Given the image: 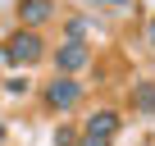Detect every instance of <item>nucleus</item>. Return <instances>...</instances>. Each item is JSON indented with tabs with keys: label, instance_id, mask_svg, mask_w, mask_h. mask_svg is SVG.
I'll return each mask as SVG.
<instances>
[{
	"label": "nucleus",
	"instance_id": "nucleus-1",
	"mask_svg": "<svg viewBox=\"0 0 155 146\" xmlns=\"http://www.w3.org/2000/svg\"><path fill=\"white\" fill-rule=\"evenodd\" d=\"M0 50H5V64H9V68H32V64H41V59L50 55L41 28H18V32H9Z\"/></svg>",
	"mask_w": 155,
	"mask_h": 146
},
{
	"label": "nucleus",
	"instance_id": "nucleus-2",
	"mask_svg": "<svg viewBox=\"0 0 155 146\" xmlns=\"http://www.w3.org/2000/svg\"><path fill=\"white\" fill-rule=\"evenodd\" d=\"M82 101H87V87H82V78H73V73H50L46 87H41V110H50V114H68Z\"/></svg>",
	"mask_w": 155,
	"mask_h": 146
},
{
	"label": "nucleus",
	"instance_id": "nucleus-3",
	"mask_svg": "<svg viewBox=\"0 0 155 146\" xmlns=\"http://www.w3.org/2000/svg\"><path fill=\"white\" fill-rule=\"evenodd\" d=\"M50 64H55V73H87L91 64H96V55H91V46L87 41H59L55 50H50Z\"/></svg>",
	"mask_w": 155,
	"mask_h": 146
},
{
	"label": "nucleus",
	"instance_id": "nucleus-4",
	"mask_svg": "<svg viewBox=\"0 0 155 146\" xmlns=\"http://www.w3.org/2000/svg\"><path fill=\"white\" fill-rule=\"evenodd\" d=\"M14 14H18V28H46L59 14V0H18Z\"/></svg>",
	"mask_w": 155,
	"mask_h": 146
},
{
	"label": "nucleus",
	"instance_id": "nucleus-5",
	"mask_svg": "<svg viewBox=\"0 0 155 146\" xmlns=\"http://www.w3.org/2000/svg\"><path fill=\"white\" fill-rule=\"evenodd\" d=\"M119 128H123V119H119V110H110V105H101V110H91V114L82 119V132L105 137V141H114V137H119Z\"/></svg>",
	"mask_w": 155,
	"mask_h": 146
},
{
	"label": "nucleus",
	"instance_id": "nucleus-6",
	"mask_svg": "<svg viewBox=\"0 0 155 146\" xmlns=\"http://www.w3.org/2000/svg\"><path fill=\"white\" fill-rule=\"evenodd\" d=\"M132 110L137 114H155V78H137L132 82Z\"/></svg>",
	"mask_w": 155,
	"mask_h": 146
},
{
	"label": "nucleus",
	"instance_id": "nucleus-7",
	"mask_svg": "<svg viewBox=\"0 0 155 146\" xmlns=\"http://www.w3.org/2000/svg\"><path fill=\"white\" fill-rule=\"evenodd\" d=\"M87 32H91V18H82V14L64 23V41H87Z\"/></svg>",
	"mask_w": 155,
	"mask_h": 146
},
{
	"label": "nucleus",
	"instance_id": "nucleus-8",
	"mask_svg": "<svg viewBox=\"0 0 155 146\" xmlns=\"http://www.w3.org/2000/svg\"><path fill=\"white\" fill-rule=\"evenodd\" d=\"M78 132H82V128H73V123H59V128H55V146H73V141H78Z\"/></svg>",
	"mask_w": 155,
	"mask_h": 146
},
{
	"label": "nucleus",
	"instance_id": "nucleus-9",
	"mask_svg": "<svg viewBox=\"0 0 155 146\" xmlns=\"http://www.w3.org/2000/svg\"><path fill=\"white\" fill-rule=\"evenodd\" d=\"M5 91H14V96H28V78H5Z\"/></svg>",
	"mask_w": 155,
	"mask_h": 146
},
{
	"label": "nucleus",
	"instance_id": "nucleus-10",
	"mask_svg": "<svg viewBox=\"0 0 155 146\" xmlns=\"http://www.w3.org/2000/svg\"><path fill=\"white\" fill-rule=\"evenodd\" d=\"M73 146H110V141H105V137H91V132H78Z\"/></svg>",
	"mask_w": 155,
	"mask_h": 146
},
{
	"label": "nucleus",
	"instance_id": "nucleus-11",
	"mask_svg": "<svg viewBox=\"0 0 155 146\" xmlns=\"http://www.w3.org/2000/svg\"><path fill=\"white\" fill-rule=\"evenodd\" d=\"M146 46H150V50H155V14H150V18H146Z\"/></svg>",
	"mask_w": 155,
	"mask_h": 146
},
{
	"label": "nucleus",
	"instance_id": "nucleus-12",
	"mask_svg": "<svg viewBox=\"0 0 155 146\" xmlns=\"http://www.w3.org/2000/svg\"><path fill=\"white\" fill-rule=\"evenodd\" d=\"M91 5H123V0H91Z\"/></svg>",
	"mask_w": 155,
	"mask_h": 146
},
{
	"label": "nucleus",
	"instance_id": "nucleus-13",
	"mask_svg": "<svg viewBox=\"0 0 155 146\" xmlns=\"http://www.w3.org/2000/svg\"><path fill=\"white\" fill-rule=\"evenodd\" d=\"M5 137H9V132H5V123H0V146H5Z\"/></svg>",
	"mask_w": 155,
	"mask_h": 146
}]
</instances>
